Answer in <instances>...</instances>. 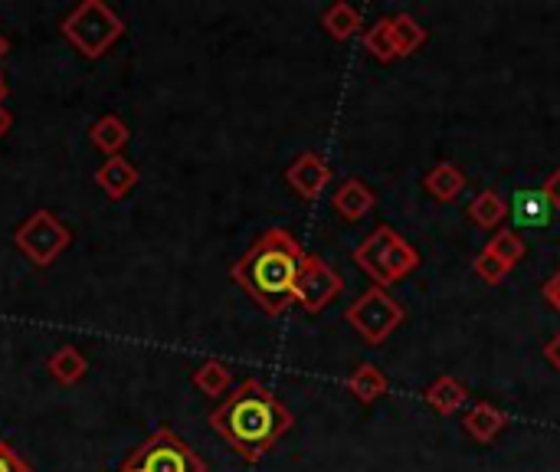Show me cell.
<instances>
[{
    "label": "cell",
    "instance_id": "6da1fadb",
    "mask_svg": "<svg viewBox=\"0 0 560 472\" xmlns=\"http://www.w3.org/2000/svg\"><path fill=\"white\" fill-rule=\"evenodd\" d=\"M210 427L236 457H243L246 463H259L295 427V417L259 378H246L210 414Z\"/></svg>",
    "mask_w": 560,
    "mask_h": 472
},
{
    "label": "cell",
    "instance_id": "7a4b0ae2",
    "mask_svg": "<svg viewBox=\"0 0 560 472\" xmlns=\"http://www.w3.org/2000/svg\"><path fill=\"white\" fill-rule=\"evenodd\" d=\"M302 263H305L302 243L285 227H272L230 266V279L266 315L276 319L295 306V286H299Z\"/></svg>",
    "mask_w": 560,
    "mask_h": 472
},
{
    "label": "cell",
    "instance_id": "3957f363",
    "mask_svg": "<svg viewBox=\"0 0 560 472\" xmlns=\"http://www.w3.org/2000/svg\"><path fill=\"white\" fill-rule=\"evenodd\" d=\"M351 260L358 263V269L364 276H371L374 286L390 289L397 283H404L410 273L420 269V253L413 243H407L394 227L381 223L377 230H371L351 253Z\"/></svg>",
    "mask_w": 560,
    "mask_h": 472
},
{
    "label": "cell",
    "instance_id": "277c9868",
    "mask_svg": "<svg viewBox=\"0 0 560 472\" xmlns=\"http://www.w3.org/2000/svg\"><path fill=\"white\" fill-rule=\"evenodd\" d=\"M59 30L79 56L98 59L125 36V20L102 0H82L62 16Z\"/></svg>",
    "mask_w": 560,
    "mask_h": 472
},
{
    "label": "cell",
    "instance_id": "5b68a950",
    "mask_svg": "<svg viewBox=\"0 0 560 472\" xmlns=\"http://www.w3.org/2000/svg\"><path fill=\"white\" fill-rule=\"evenodd\" d=\"M404 319H407L404 306H400L387 289H381V286L364 289V292L345 309V322H348V325L364 338V345H371V348L384 345V342L404 325Z\"/></svg>",
    "mask_w": 560,
    "mask_h": 472
},
{
    "label": "cell",
    "instance_id": "8992f818",
    "mask_svg": "<svg viewBox=\"0 0 560 472\" xmlns=\"http://www.w3.org/2000/svg\"><path fill=\"white\" fill-rule=\"evenodd\" d=\"M118 472H207V463L171 427L154 430Z\"/></svg>",
    "mask_w": 560,
    "mask_h": 472
},
{
    "label": "cell",
    "instance_id": "52a82bcc",
    "mask_svg": "<svg viewBox=\"0 0 560 472\" xmlns=\"http://www.w3.org/2000/svg\"><path fill=\"white\" fill-rule=\"evenodd\" d=\"M72 243V230L52 214V210H33L16 230H13V246L36 266L46 269L52 266Z\"/></svg>",
    "mask_w": 560,
    "mask_h": 472
},
{
    "label": "cell",
    "instance_id": "ba28073f",
    "mask_svg": "<svg viewBox=\"0 0 560 472\" xmlns=\"http://www.w3.org/2000/svg\"><path fill=\"white\" fill-rule=\"evenodd\" d=\"M341 292H345V279L338 276V269L325 263L322 256L305 253L299 286H295V306L308 315H322Z\"/></svg>",
    "mask_w": 560,
    "mask_h": 472
},
{
    "label": "cell",
    "instance_id": "9c48e42d",
    "mask_svg": "<svg viewBox=\"0 0 560 472\" xmlns=\"http://www.w3.org/2000/svg\"><path fill=\"white\" fill-rule=\"evenodd\" d=\"M331 164L318 154V151H302L289 168H285V184L292 187V194H299L302 200H318L328 184H331Z\"/></svg>",
    "mask_w": 560,
    "mask_h": 472
},
{
    "label": "cell",
    "instance_id": "30bf717a",
    "mask_svg": "<svg viewBox=\"0 0 560 472\" xmlns=\"http://www.w3.org/2000/svg\"><path fill=\"white\" fill-rule=\"evenodd\" d=\"M331 207L338 210L341 220L348 223H361L374 207H377V194L368 187V181L361 177H348L338 184V191L331 194Z\"/></svg>",
    "mask_w": 560,
    "mask_h": 472
},
{
    "label": "cell",
    "instance_id": "8fae6325",
    "mask_svg": "<svg viewBox=\"0 0 560 472\" xmlns=\"http://www.w3.org/2000/svg\"><path fill=\"white\" fill-rule=\"evenodd\" d=\"M138 177H141L138 168H135L125 154L105 158L102 168L95 171V184L102 187V194H105L108 200H125V197L135 191Z\"/></svg>",
    "mask_w": 560,
    "mask_h": 472
},
{
    "label": "cell",
    "instance_id": "7c38bea8",
    "mask_svg": "<svg viewBox=\"0 0 560 472\" xmlns=\"http://www.w3.org/2000/svg\"><path fill=\"white\" fill-rule=\"evenodd\" d=\"M463 427H466V434H469L476 444L486 447V444H495L502 430H509V414L499 411V407L489 404V401H476V404L463 414Z\"/></svg>",
    "mask_w": 560,
    "mask_h": 472
},
{
    "label": "cell",
    "instance_id": "4fadbf2b",
    "mask_svg": "<svg viewBox=\"0 0 560 472\" xmlns=\"http://www.w3.org/2000/svg\"><path fill=\"white\" fill-rule=\"evenodd\" d=\"M423 187H427V194H430L436 204H453V200L466 191V174H463V168H456L453 161H436V164L427 171Z\"/></svg>",
    "mask_w": 560,
    "mask_h": 472
},
{
    "label": "cell",
    "instance_id": "5bb4252c",
    "mask_svg": "<svg viewBox=\"0 0 560 472\" xmlns=\"http://www.w3.org/2000/svg\"><path fill=\"white\" fill-rule=\"evenodd\" d=\"M423 401H427V407H433L440 417H453L456 411H463V407L469 404V388H466L459 378L443 375V378H436V381L423 391Z\"/></svg>",
    "mask_w": 560,
    "mask_h": 472
},
{
    "label": "cell",
    "instance_id": "9a60e30c",
    "mask_svg": "<svg viewBox=\"0 0 560 472\" xmlns=\"http://www.w3.org/2000/svg\"><path fill=\"white\" fill-rule=\"evenodd\" d=\"M89 141H92V148H95V151H102V154L115 158V154H121V148L131 141V131H128V125H125L115 112H108V115H102L98 122H92V128H89Z\"/></svg>",
    "mask_w": 560,
    "mask_h": 472
},
{
    "label": "cell",
    "instance_id": "2e32d148",
    "mask_svg": "<svg viewBox=\"0 0 560 472\" xmlns=\"http://www.w3.org/2000/svg\"><path fill=\"white\" fill-rule=\"evenodd\" d=\"M46 371L52 375V381H59L62 388L79 384L89 375V361L75 345H59L49 358H46Z\"/></svg>",
    "mask_w": 560,
    "mask_h": 472
},
{
    "label": "cell",
    "instance_id": "e0dca14e",
    "mask_svg": "<svg viewBox=\"0 0 560 472\" xmlns=\"http://www.w3.org/2000/svg\"><path fill=\"white\" fill-rule=\"evenodd\" d=\"M348 391H351L361 404H377L381 398L390 394V381H387V375H384L377 365L361 361V365L351 371V378H348Z\"/></svg>",
    "mask_w": 560,
    "mask_h": 472
},
{
    "label": "cell",
    "instance_id": "ac0fdd59",
    "mask_svg": "<svg viewBox=\"0 0 560 472\" xmlns=\"http://www.w3.org/2000/svg\"><path fill=\"white\" fill-rule=\"evenodd\" d=\"M466 217L479 227V230H499L502 223H505V217H509V204H505V197L499 194V191H479L472 200H469V207H466Z\"/></svg>",
    "mask_w": 560,
    "mask_h": 472
},
{
    "label": "cell",
    "instance_id": "d6986e66",
    "mask_svg": "<svg viewBox=\"0 0 560 472\" xmlns=\"http://www.w3.org/2000/svg\"><path fill=\"white\" fill-rule=\"evenodd\" d=\"M322 26H325V33H328L331 39L348 43L351 36H358V33H361V26H364V13H361L358 7H351V3H345V0H338V3H331V7H325V13H322Z\"/></svg>",
    "mask_w": 560,
    "mask_h": 472
},
{
    "label": "cell",
    "instance_id": "ffe728a7",
    "mask_svg": "<svg viewBox=\"0 0 560 472\" xmlns=\"http://www.w3.org/2000/svg\"><path fill=\"white\" fill-rule=\"evenodd\" d=\"M190 384H194L203 398H226V394H230V384H233V371H230L226 361L207 358L203 365L194 368Z\"/></svg>",
    "mask_w": 560,
    "mask_h": 472
},
{
    "label": "cell",
    "instance_id": "44dd1931",
    "mask_svg": "<svg viewBox=\"0 0 560 472\" xmlns=\"http://www.w3.org/2000/svg\"><path fill=\"white\" fill-rule=\"evenodd\" d=\"M512 217H515V223L518 227H548V220H551V204H548V197L541 194V191H518L515 197H512Z\"/></svg>",
    "mask_w": 560,
    "mask_h": 472
},
{
    "label": "cell",
    "instance_id": "7402d4cb",
    "mask_svg": "<svg viewBox=\"0 0 560 472\" xmlns=\"http://www.w3.org/2000/svg\"><path fill=\"white\" fill-rule=\"evenodd\" d=\"M361 43H364V49L377 59V62H394L397 59V46H394V20L390 16H381L377 23H371V26H364V33H361Z\"/></svg>",
    "mask_w": 560,
    "mask_h": 472
},
{
    "label": "cell",
    "instance_id": "603a6c76",
    "mask_svg": "<svg viewBox=\"0 0 560 472\" xmlns=\"http://www.w3.org/2000/svg\"><path fill=\"white\" fill-rule=\"evenodd\" d=\"M394 46H397V59L400 56H413L423 43H427V26L413 16V13H394Z\"/></svg>",
    "mask_w": 560,
    "mask_h": 472
},
{
    "label": "cell",
    "instance_id": "cb8c5ba5",
    "mask_svg": "<svg viewBox=\"0 0 560 472\" xmlns=\"http://www.w3.org/2000/svg\"><path fill=\"white\" fill-rule=\"evenodd\" d=\"M486 250L495 256V260H502L509 269H515L522 260H525V253H528V246H525V240L515 233V230H495V237L486 243Z\"/></svg>",
    "mask_w": 560,
    "mask_h": 472
},
{
    "label": "cell",
    "instance_id": "d4e9b609",
    "mask_svg": "<svg viewBox=\"0 0 560 472\" xmlns=\"http://www.w3.org/2000/svg\"><path fill=\"white\" fill-rule=\"evenodd\" d=\"M472 266H476V276H479L482 283H489V286H499V283L512 273V269H509L502 260H495L489 250H482V253L476 256V263H472Z\"/></svg>",
    "mask_w": 560,
    "mask_h": 472
},
{
    "label": "cell",
    "instance_id": "484cf974",
    "mask_svg": "<svg viewBox=\"0 0 560 472\" xmlns=\"http://www.w3.org/2000/svg\"><path fill=\"white\" fill-rule=\"evenodd\" d=\"M0 472H33V467L13 447H7L3 437H0Z\"/></svg>",
    "mask_w": 560,
    "mask_h": 472
},
{
    "label": "cell",
    "instance_id": "4316f807",
    "mask_svg": "<svg viewBox=\"0 0 560 472\" xmlns=\"http://www.w3.org/2000/svg\"><path fill=\"white\" fill-rule=\"evenodd\" d=\"M541 194L548 197L551 210H560V168H558V171H551V174H548V181L541 184Z\"/></svg>",
    "mask_w": 560,
    "mask_h": 472
},
{
    "label": "cell",
    "instance_id": "83f0119b",
    "mask_svg": "<svg viewBox=\"0 0 560 472\" xmlns=\"http://www.w3.org/2000/svg\"><path fill=\"white\" fill-rule=\"evenodd\" d=\"M541 296H545V302L560 312V269L551 276V279H545V286H541Z\"/></svg>",
    "mask_w": 560,
    "mask_h": 472
},
{
    "label": "cell",
    "instance_id": "f1b7e54d",
    "mask_svg": "<svg viewBox=\"0 0 560 472\" xmlns=\"http://www.w3.org/2000/svg\"><path fill=\"white\" fill-rule=\"evenodd\" d=\"M545 361H548V365H551V368L560 375V332L551 338V342H548V345H545Z\"/></svg>",
    "mask_w": 560,
    "mask_h": 472
},
{
    "label": "cell",
    "instance_id": "f546056e",
    "mask_svg": "<svg viewBox=\"0 0 560 472\" xmlns=\"http://www.w3.org/2000/svg\"><path fill=\"white\" fill-rule=\"evenodd\" d=\"M10 128H13V115H10V112L3 108V102H0V138H3Z\"/></svg>",
    "mask_w": 560,
    "mask_h": 472
},
{
    "label": "cell",
    "instance_id": "4dcf8cb0",
    "mask_svg": "<svg viewBox=\"0 0 560 472\" xmlns=\"http://www.w3.org/2000/svg\"><path fill=\"white\" fill-rule=\"evenodd\" d=\"M7 53H10V39H7V36L0 33V59H3Z\"/></svg>",
    "mask_w": 560,
    "mask_h": 472
},
{
    "label": "cell",
    "instance_id": "1f68e13d",
    "mask_svg": "<svg viewBox=\"0 0 560 472\" xmlns=\"http://www.w3.org/2000/svg\"><path fill=\"white\" fill-rule=\"evenodd\" d=\"M7 99V82H3V76H0V102Z\"/></svg>",
    "mask_w": 560,
    "mask_h": 472
}]
</instances>
